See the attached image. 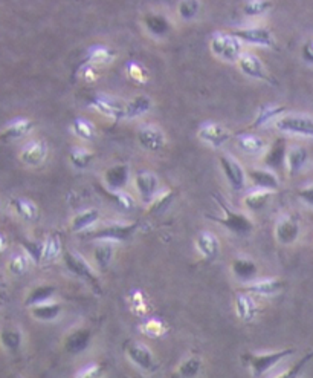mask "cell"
<instances>
[{
	"label": "cell",
	"mask_w": 313,
	"mask_h": 378,
	"mask_svg": "<svg viewBox=\"0 0 313 378\" xmlns=\"http://www.w3.org/2000/svg\"><path fill=\"white\" fill-rule=\"evenodd\" d=\"M213 198L217 202V206L222 209L223 218L207 215L208 219L216 220L217 224L223 225L226 230H230L231 233L237 234V236H246V234H250L254 232L255 225L252 222V219H250L249 216H246L245 213H240V211L232 210L231 206H230V202L223 198V195L214 193Z\"/></svg>",
	"instance_id": "1"
},
{
	"label": "cell",
	"mask_w": 313,
	"mask_h": 378,
	"mask_svg": "<svg viewBox=\"0 0 313 378\" xmlns=\"http://www.w3.org/2000/svg\"><path fill=\"white\" fill-rule=\"evenodd\" d=\"M209 50L214 54V57L225 63H237L239 59L245 52V43L239 37L234 36L231 31H217L211 36Z\"/></svg>",
	"instance_id": "2"
},
{
	"label": "cell",
	"mask_w": 313,
	"mask_h": 378,
	"mask_svg": "<svg viewBox=\"0 0 313 378\" xmlns=\"http://www.w3.org/2000/svg\"><path fill=\"white\" fill-rule=\"evenodd\" d=\"M88 105L95 112L111 118L115 123L127 120V101L121 100L120 97L109 96V93H95L89 98Z\"/></svg>",
	"instance_id": "3"
},
{
	"label": "cell",
	"mask_w": 313,
	"mask_h": 378,
	"mask_svg": "<svg viewBox=\"0 0 313 378\" xmlns=\"http://www.w3.org/2000/svg\"><path fill=\"white\" fill-rule=\"evenodd\" d=\"M63 261H65V265L66 269L75 274L78 279L84 280L86 283H89V285L97 291V293L101 294V285H99V279H98V274L95 273V270L92 269V265L86 261V259L77 253V251H69L66 250L65 255H63Z\"/></svg>",
	"instance_id": "4"
},
{
	"label": "cell",
	"mask_w": 313,
	"mask_h": 378,
	"mask_svg": "<svg viewBox=\"0 0 313 378\" xmlns=\"http://www.w3.org/2000/svg\"><path fill=\"white\" fill-rule=\"evenodd\" d=\"M231 33L239 37L241 42L252 46H260V48H277V40L273 36L272 29L263 25H250V27H241L234 28Z\"/></svg>",
	"instance_id": "5"
},
{
	"label": "cell",
	"mask_w": 313,
	"mask_h": 378,
	"mask_svg": "<svg viewBox=\"0 0 313 378\" xmlns=\"http://www.w3.org/2000/svg\"><path fill=\"white\" fill-rule=\"evenodd\" d=\"M273 124H275V129L281 133L313 138V118L310 115L286 114L281 115Z\"/></svg>",
	"instance_id": "6"
},
{
	"label": "cell",
	"mask_w": 313,
	"mask_h": 378,
	"mask_svg": "<svg viewBox=\"0 0 313 378\" xmlns=\"http://www.w3.org/2000/svg\"><path fill=\"white\" fill-rule=\"evenodd\" d=\"M294 354H295V349H281V351H272V352L250 354L246 360L254 377H264L272 368H275L281 360H284L289 356H294Z\"/></svg>",
	"instance_id": "7"
},
{
	"label": "cell",
	"mask_w": 313,
	"mask_h": 378,
	"mask_svg": "<svg viewBox=\"0 0 313 378\" xmlns=\"http://www.w3.org/2000/svg\"><path fill=\"white\" fill-rule=\"evenodd\" d=\"M237 65L241 73H243L246 77L252 78V80L277 86V80L272 77L269 69L264 66V63L262 61L260 57H258V55L245 51L243 55L239 59Z\"/></svg>",
	"instance_id": "8"
},
{
	"label": "cell",
	"mask_w": 313,
	"mask_h": 378,
	"mask_svg": "<svg viewBox=\"0 0 313 378\" xmlns=\"http://www.w3.org/2000/svg\"><path fill=\"white\" fill-rule=\"evenodd\" d=\"M218 165H220L223 175L232 187V190H243L248 179V170H245V167L239 162L236 156L230 153H222L220 158H218Z\"/></svg>",
	"instance_id": "9"
},
{
	"label": "cell",
	"mask_w": 313,
	"mask_h": 378,
	"mask_svg": "<svg viewBox=\"0 0 313 378\" xmlns=\"http://www.w3.org/2000/svg\"><path fill=\"white\" fill-rule=\"evenodd\" d=\"M125 352H127V357L131 363L138 369H141V371L153 374L159 369V365H158V361L154 360L152 349L144 343L131 342L127 345Z\"/></svg>",
	"instance_id": "10"
},
{
	"label": "cell",
	"mask_w": 313,
	"mask_h": 378,
	"mask_svg": "<svg viewBox=\"0 0 313 378\" xmlns=\"http://www.w3.org/2000/svg\"><path fill=\"white\" fill-rule=\"evenodd\" d=\"M139 222H129V224H111L101 227L93 232L89 238L97 241H112V242H124L130 239L133 234L138 232Z\"/></svg>",
	"instance_id": "11"
},
{
	"label": "cell",
	"mask_w": 313,
	"mask_h": 378,
	"mask_svg": "<svg viewBox=\"0 0 313 378\" xmlns=\"http://www.w3.org/2000/svg\"><path fill=\"white\" fill-rule=\"evenodd\" d=\"M136 138L141 147L145 149L147 152H161L167 143L166 133H163L159 126H156L153 123L141 126L138 129Z\"/></svg>",
	"instance_id": "12"
},
{
	"label": "cell",
	"mask_w": 313,
	"mask_h": 378,
	"mask_svg": "<svg viewBox=\"0 0 313 378\" xmlns=\"http://www.w3.org/2000/svg\"><path fill=\"white\" fill-rule=\"evenodd\" d=\"M198 137L200 141L213 149H220L231 139V132L220 123L207 121L199 128Z\"/></svg>",
	"instance_id": "13"
},
{
	"label": "cell",
	"mask_w": 313,
	"mask_h": 378,
	"mask_svg": "<svg viewBox=\"0 0 313 378\" xmlns=\"http://www.w3.org/2000/svg\"><path fill=\"white\" fill-rule=\"evenodd\" d=\"M135 187L143 202L150 204L159 195L161 181L152 170H141L135 175Z\"/></svg>",
	"instance_id": "14"
},
{
	"label": "cell",
	"mask_w": 313,
	"mask_h": 378,
	"mask_svg": "<svg viewBox=\"0 0 313 378\" xmlns=\"http://www.w3.org/2000/svg\"><path fill=\"white\" fill-rule=\"evenodd\" d=\"M300 220L292 215L281 216L275 224V239L281 245H292L300 238Z\"/></svg>",
	"instance_id": "15"
},
{
	"label": "cell",
	"mask_w": 313,
	"mask_h": 378,
	"mask_svg": "<svg viewBox=\"0 0 313 378\" xmlns=\"http://www.w3.org/2000/svg\"><path fill=\"white\" fill-rule=\"evenodd\" d=\"M19 158L28 167H38L48 158V144L43 139H31L20 149Z\"/></svg>",
	"instance_id": "16"
},
{
	"label": "cell",
	"mask_w": 313,
	"mask_h": 378,
	"mask_svg": "<svg viewBox=\"0 0 313 378\" xmlns=\"http://www.w3.org/2000/svg\"><path fill=\"white\" fill-rule=\"evenodd\" d=\"M248 179L254 184L255 188H263V190L277 192L280 188V179L275 170L269 167H252L248 170Z\"/></svg>",
	"instance_id": "17"
},
{
	"label": "cell",
	"mask_w": 313,
	"mask_h": 378,
	"mask_svg": "<svg viewBox=\"0 0 313 378\" xmlns=\"http://www.w3.org/2000/svg\"><path fill=\"white\" fill-rule=\"evenodd\" d=\"M287 144L284 138H277L273 143L268 147V151L263 155V164L264 167H269L272 170H280L283 165H286V156H287Z\"/></svg>",
	"instance_id": "18"
},
{
	"label": "cell",
	"mask_w": 313,
	"mask_h": 378,
	"mask_svg": "<svg viewBox=\"0 0 313 378\" xmlns=\"http://www.w3.org/2000/svg\"><path fill=\"white\" fill-rule=\"evenodd\" d=\"M104 183L109 190H124L130 183L129 164H115L104 172Z\"/></svg>",
	"instance_id": "19"
},
{
	"label": "cell",
	"mask_w": 313,
	"mask_h": 378,
	"mask_svg": "<svg viewBox=\"0 0 313 378\" xmlns=\"http://www.w3.org/2000/svg\"><path fill=\"white\" fill-rule=\"evenodd\" d=\"M286 282L277 279V278H271V279H262V280H252L249 282L248 285H245V291L250 294L255 296H262V297H273L280 294L281 291L284 289Z\"/></svg>",
	"instance_id": "20"
},
{
	"label": "cell",
	"mask_w": 313,
	"mask_h": 378,
	"mask_svg": "<svg viewBox=\"0 0 313 378\" xmlns=\"http://www.w3.org/2000/svg\"><path fill=\"white\" fill-rule=\"evenodd\" d=\"M34 130V123L28 118H15L8 123L2 130V139L5 143H14V141L28 137Z\"/></svg>",
	"instance_id": "21"
},
{
	"label": "cell",
	"mask_w": 313,
	"mask_h": 378,
	"mask_svg": "<svg viewBox=\"0 0 313 378\" xmlns=\"http://www.w3.org/2000/svg\"><path fill=\"white\" fill-rule=\"evenodd\" d=\"M90 340H92L90 329H88V328L74 329L72 333H69L67 337L65 338V349L69 354H74V356H77V354H80L89 348Z\"/></svg>",
	"instance_id": "22"
},
{
	"label": "cell",
	"mask_w": 313,
	"mask_h": 378,
	"mask_svg": "<svg viewBox=\"0 0 313 378\" xmlns=\"http://www.w3.org/2000/svg\"><path fill=\"white\" fill-rule=\"evenodd\" d=\"M236 143L240 151L246 155H263L268 151L266 139L257 133H240Z\"/></svg>",
	"instance_id": "23"
},
{
	"label": "cell",
	"mask_w": 313,
	"mask_h": 378,
	"mask_svg": "<svg viewBox=\"0 0 313 378\" xmlns=\"http://www.w3.org/2000/svg\"><path fill=\"white\" fill-rule=\"evenodd\" d=\"M307 162H309V151L306 147L295 144L287 149L286 167L289 175H296V173H300Z\"/></svg>",
	"instance_id": "24"
},
{
	"label": "cell",
	"mask_w": 313,
	"mask_h": 378,
	"mask_svg": "<svg viewBox=\"0 0 313 378\" xmlns=\"http://www.w3.org/2000/svg\"><path fill=\"white\" fill-rule=\"evenodd\" d=\"M195 248L205 259H216L220 253V242L211 232H200L195 238Z\"/></svg>",
	"instance_id": "25"
},
{
	"label": "cell",
	"mask_w": 313,
	"mask_h": 378,
	"mask_svg": "<svg viewBox=\"0 0 313 378\" xmlns=\"http://www.w3.org/2000/svg\"><path fill=\"white\" fill-rule=\"evenodd\" d=\"M144 27L147 29V33L154 38L166 37L171 31L170 20L161 13L147 14L145 19H144Z\"/></svg>",
	"instance_id": "26"
},
{
	"label": "cell",
	"mask_w": 313,
	"mask_h": 378,
	"mask_svg": "<svg viewBox=\"0 0 313 378\" xmlns=\"http://www.w3.org/2000/svg\"><path fill=\"white\" fill-rule=\"evenodd\" d=\"M116 59V51L106 45H93L86 52V61L92 63L95 66L111 65Z\"/></svg>",
	"instance_id": "27"
},
{
	"label": "cell",
	"mask_w": 313,
	"mask_h": 378,
	"mask_svg": "<svg viewBox=\"0 0 313 378\" xmlns=\"http://www.w3.org/2000/svg\"><path fill=\"white\" fill-rule=\"evenodd\" d=\"M231 270L239 280L252 282L258 273V265L249 257H236L231 264Z\"/></svg>",
	"instance_id": "28"
},
{
	"label": "cell",
	"mask_w": 313,
	"mask_h": 378,
	"mask_svg": "<svg viewBox=\"0 0 313 378\" xmlns=\"http://www.w3.org/2000/svg\"><path fill=\"white\" fill-rule=\"evenodd\" d=\"M236 312L239 319L243 322H250L255 319L258 312V306L248 291H245V293H239L236 296Z\"/></svg>",
	"instance_id": "29"
},
{
	"label": "cell",
	"mask_w": 313,
	"mask_h": 378,
	"mask_svg": "<svg viewBox=\"0 0 313 378\" xmlns=\"http://www.w3.org/2000/svg\"><path fill=\"white\" fill-rule=\"evenodd\" d=\"M10 204L15 215L26 220V222H34V220L38 219V207L31 199L15 196V198L10 199Z\"/></svg>",
	"instance_id": "30"
},
{
	"label": "cell",
	"mask_w": 313,
	"mask_h": 378,
	"mask_svg": "<svg viewBox=\"0 0 313 378\" xmlns=\"http://www.w3.org/2000/svg\"><path fill=\"white\" fill-rule=\"evenodd\" d=\"M115 257V243L112 241H101L93 250V259L101 271H106L111 266Z\"/></svg>",
	"instance_id": "31"
},
{
	"label": "cell",
	"mask_w": 313,
	"mask_h": 378,
	"mask_svg": "<svg viewBox=\"0 0 313 378\" xmlns=\"http://www.w3.org/2000/svg\"><path fill=\"white\" fill-rule=\"evenodd\" d=\"M99 220V211L95 209L83 210L80 213H77L72 220H70V230L74 233H80L88 230L89 227L95 225Z\"/></svg>",
	"instance_id": "32"
},
{
	"label": "cell",
	"mask_w": 313,
	"mask_h": 378,
	"mask_svg": "<svg viewBox=\"0 0 313 378\" xmlns=\"http://www.w3.org/2000/svg\"><path fill=\"white\" fill-rule=\"evenodd\" d=\"M31 314L38 322H54L61 314V305L57 302H45L40 305L31 306Z\"/></svg>",
	"instance_id": "33"
},
{
	"label": "cell",
	"mask_w": 313,
	"mask_h": 378,
	"mask_svg": "<svg viewBox=\"0 0 313 378\" xmlns=\"http://www.w3.org/2000/svg\"><path fill=\"white\" fill-rule=\"evenodd\" d=\"M153 101L148 96H136L127 101V120H136L150 112Z\"/></svg>",
	"instance_id": "34"
},
{
	"label": "cell",
	"mask_w": 313,
	"mask_h": 378,
	"mask_svg": "<svg viewBox=\"0 0 313 378\" xmlns=\"http://www.w3.org/2000/svg\"><path fill=\"white\" fill-rule=\"evenodd\" d=\"M284 110L286 107L280 105H264L258 109V114L255 116L252 126L255 129H258V128H263V126H266L271 121L275 123L278 118L283 115Z\"/></svg>",
	"instance_id": "35"
},
{
	"label": "cell",
	"mask_w": 313,
	"mask_h": 378,
	"mask_svg": "<svg viewBox=\"0 0 313 378\" xmlns=\"http://www.w3.org/2000/svg\"><path fill=\"white\" fill-rule=\"evenodd\" d=\"M273 192L271 190H263V188H254L252 192H249L245 199H243V204L245 207L250 211H260L263 210L266 206H268L271 198H272Z\"/></svg>",
	"instance_id": "36"
},
{
	"label": "cell",
	"mask_w": 313,
	"mask_h": 378,
	"mask_svg": "<svg viewBox=\"0 0 313 378\" xmlns=\"http://www.w3.org/2000/svg\"><path fill=\"white\" fill-rule=\"evenodd\" d=\"M272 0H243L241 11L248 19H260L272 10Z\"/></svg>",
	"instance_id": "37"
},
{
	"label": "cell",
	"mask_w": 313,
	"mask_h": 378,
	"mask_svg": "<svg viewBox=\"0 0 313 378\" xmlns=\"http://www.w3.org/2000/svg\"><path fill=\"white\" fill-rule=\"evenodd\" d=\"M93 158H95V153L89 151V149L81 147V146H74L69 151V161L77 170L88 169L89 165L92 164Z\"/></svg>",
	"instance_id": "38"
},
{
	"label": "cell",
	"mask_w": 313,
	"mask_h": 378,
	"mask_svg": "<svg viewBox=\"0 0 313 378\" xmlns=\"http://www.w3.org/2000/svg\"><path fill=\"white\" fill-rule=\"evenodd\" d=\"M54 294H56V287H52V285H38V287H35V288H33L29 291L28 297L25 298V305L31 308V306L49 302Z\"/></svg>",
	"instance_id": "39"
},
{
	"label": "cell",
	"mask_w": 313,
	"mask_h": 378,
	"mask_svg": "<svg viewBox=\"0 0 313 378\" xmlns=\"http://www.w3.org/2000/svg\"><path fill=\"white\" fill-rule=\"evenodd\" d=\"M202 11L200 0H179L177 15L184 22H193L199 17Z\"/></svg>",
	"instance_id": "40"
},
{
	"label": "cell",
	"mask_w": 313,
	"mask_h": 378,
	"mask_svg": "<svg viewBox=\"0 0 313 378\" xmlns=\"http://www.w3.org/2000/svg\"><path fill=\"white\" fill-rule=\"evenodd\" d=\"M72 133L83 141H93L97 137V128L92 121L86 120V118H75L72 121Z\"/></svg>",
	"instance_id": "41"
},
{
	"label": "cell",
	"mask_w": 313,
	"mask_h": 378,
	"mask_svg": "<svg viewBox=\"0 0 313 378\" xmlns=\"http://www.w3.org/2000/svg\"><path fill=\"white\" fill-rule=\"evenodd\" d=\"M31 262H33V259L29 257V255L26 253H17L14 255L10 261H8V271L13 275H23L29 271Z\"/></svg>",
	"instance_id": "42"
},
{
	"label": "cell",
	"mask_w": 313,
	"mask_h": 378,
	"mask_svg": "<svg viewBox=\"0 0 313 378\" xmlns=\"http://www.w3.org/2000/svg\"><path fill=\"white\" fill-rule=\"evenodd\" d=\"M43 243H45L43 261L45 262L56 261V259L61 255V250H63V243H61L60 236L57 233H54V234L48 236V238H46V241Z\"/></svg>",
	"instance_id": "43"
},
{
	"label": "cell",
	"mask_w": 313,
	"mask_h": 378,
	"mask_svg": "<svg viewBox=\"0 0 313 378\" xmlns=\"http://www.w3.org/2000/svg\"><path fill=\"white\" fill-rule=\"evenodd\" d=\"M202 371V360L198 356H191L185 358L181 365H179L177 374L184 378H194L198 377Z\"/></svg>",
	"instance_id": "44"
},
{
	"label": "cell",
	"mask_w": 313,
	"mask_h": 378,
	"mask_svg": "<svg viewBox=\"0 0 313 378\" xmlns=\"http://www.w3.org/2000/svg\"><path fill=\"white\" fill-rule=\"evenodd\" d=\"M125 73H127L130 80L135 82V83L144 84L148 82V70L143 65H141L139 61L130 60V61L125 63Z\"/></svg>",
	"instance_id": "45"
},
{
	"label": "cell",
	"mask_w": 313,
	"mask_h": 378,
	"mask_svg": "<svg viewBox=\"0 0 313 378\" xmlns=\"http://www.w3.org/2000/svg\"><path fill=\"white\" fill-rule=\"evenodd\" d=\"M175 196H176V193L171 192V190H167L163 193L159 192V195L150 202V213H153V215L163 213V211H166L171 206V202L175 201Z\"/></svg>",
	"instance_id": "46"
},
{
	"label": "cell",
	"mask_w": 313,
	"mask_h": 378,
	"mask_svg": "<svg viewBox=\"0 0 313 378\" xmlns=\"http://www.w3.org/2000/svg\"><path fill=\"white\" fill-rule=\"evenodd\" d=\"M0 338H2V345L5 346V348L13 352V354H17L20 346H22V333L19 329H6L2 333V335H0Z\"/></svg>",
	"instance_id": "47"
},
{
	"label": "cell",
	"mask_w": 313,
	"mask_h": 378,
	"mask_svg": "<svg viewBox=\"0 0 313 378\" xmlns=\"http://www.w3.org/2000/svg\"><path fill=\"white\" fill-rule=\"evenodd\" d=\"M111 196L109 198H112V201L115 202L116 207H120L121 210H133L135 209V199H133V196H130L127 192L124 190H111V193H109Z\"/></svg>",
	"instance_id": "48"
},
{
	"label": "cell",
	"mask_w": 313,
	"mask_h": 378,
	"mask_svg": "<svg viewBox=\"0 0 313 378\" xmlns=\"http://www.w3.org/2000/svg\"><path fill=\"white\" fill-rule=\"evenodd\" d=\"M23 248H25L29 257L33 259V262L40 264L43 261V250L45 243L35 242V241H23Z\"/></svg>",
	"instance_id": "49"
},
{
	"label": "cell",
	"mask_w": 313,
	"mask_h": 378,
	"mask_svg": "<svg viewBox=\"0 0 313 378\" xmlns=\"http://www.w3.org/2000/svg\"><path fill=\"white\" fill-rule=\"evenodd\" d=\"M97 68L98 66L92 65V63H89V61H86V63H83V65L80 66V69L77 70V77L83 78V80L88 82V83L95 82V80H98V77H99Z\"/></svg>",
	"instance_id": "50"
},
{
	"label": "cell",
	"mask_w": 313,
	"mask_h": 378,
	"mask_svg": "<svg viewBox=\"0 0 313 378\" xmlns=\"http://www.w3.org/2000/svg\"><path fill=\"white\" fill-rule=\"evenodd\" d=\"M143 329H144L145 334L152 335V337H159V335L167 333V328L161 320H148L143 325Z\"/></svg>",
	"instance_id": "51"
},
{
	"label": "cell",
	"mask_w": 313,
	"mask_h": 378,
	"mask_svg": "<svg viewBox=\"0 0 313 378\" xmlns=\"http://www.w3.org/2000/svg\"><path fill=\"white\" fill-rule=\"evenodd\" d=\"M313 358V352L307 354L306 357H303L301 360H298V363L294 365L291 369H289L287 372H283L281 374V377H296V375H300V372L303 371L304 368H306V365L309 363V361Z\"/></svg>",
	"instance_id": "52"
},
{
	"label": "cell",
	"mask_w": 313,
	"mask_h": 378,
	"mask_svg": "<svg viewBox=\"0 0 313 378\" xmlns=\"http://www.w3.org/2000/svg\"><path fill=\"white\" fill-rule=\"evenodd\" d=\"M298 196L304 204H307V206L313 207V184L303 187L301 190H298Z\"/></svg>",
	"instance_id": "53"
},
{
	"label": "cell",
	"mask_w": 313,
	"mask_h": 378,
	"mask_svg": "<svg viewBox=\"0 0 313 378\" xmlns=\"http://www.w3.org/2000/svg\"><path fill=\"white\" fill-rule=\"evenodd\" d=\"M301 57L304 61L309 63V65H313V40H307L303 45Z\"/></svg>",
	"instance_id": "54"
},
{
	"label": "cell",
	"mask_w": 313,
	"mask_h": 378,
	"mask_svg": "<svg viewBox=\"0 0 313 378\" xmlns=\"http://www.w3.org/2000/svg\"><path fill=\"white\" fill-rule=\"evenodd\" d=\"M97 375H99L98 365H88L84 366L80 372H77V377H97Z\"/></svg>",
	"instance_id": "55"
},
{
	"label": "cell",
	"mask_w": 313,
	"mask_h": 378,
	"mask_svg": "<svg viewBox=\"0 0 313 378\" xmlns=\"http://www.w3.org/2000/svg\"><path fill=\"white\" fill-rule=\"evenodd\" d=\"M0 239H2V251H5L6 250V234L5 233H2V236H0Z\"/></svg>",
	"instance_id": "56"
}]
</instances>
